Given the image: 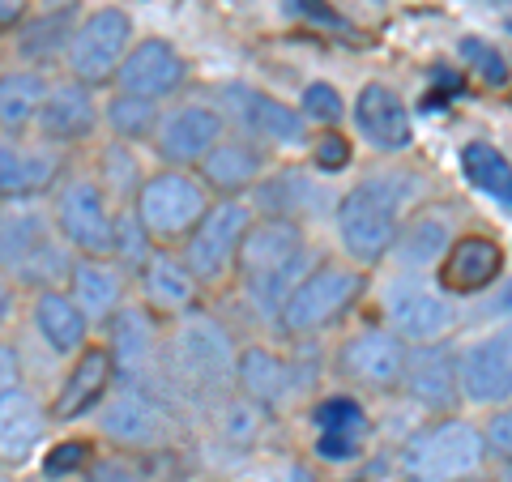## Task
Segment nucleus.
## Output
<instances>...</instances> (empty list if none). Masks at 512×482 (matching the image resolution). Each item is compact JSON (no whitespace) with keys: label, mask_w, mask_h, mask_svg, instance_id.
I'll use <instances>...</instances> for the list:
<instances>
[{"label":"nucleus","mask_w":512,"mask_h":482,"mask_svg":"<svg viewBox=\"0 0 512 482\" xmlns=\"http://www.w3.org/2000/svg\"><path fill=\"white\" fill-rule=\"evenodd\" d=\"M487 457L483 427L466 419H436L419 427L402 448V478L406 482H453L461 474H478Z\"/></svg>","instance_id":"4"},{"label":"nucleus","mask_w":512,"mask_h":482,"mask_svg":"<svg viewBox=\"0 0 512 482\" xmlns=\"http://www.w3.org/2000/svg\"><path fill=\"white\" fill-rule=\"evenodd\" d=\"M82 482H146L133 465L120 461V457H103V461H90L86 465V478Z\"/></svg>","instance_id":"45"},{"label":"nucleus","mask_w":512,"mask_h":482,"mask_svg":"<svg viewBox=\"0 0 512 482\" xmlns=\"http://www.w3.org/2000/svg\"><path fill=\"white\" fill-rule=\"evenodd\" d=\"M316 453L325 461H355L363 453L359 436H316Z\"/></svg>","instance_id":"46"},{"label":"nucleus","mask_w":512,"mask_h":482,"mask_svg":"<svg viewBox=\"0 0 512 482\" xmlns=\"http://www.w3.org/2000/svg\"><path fill=\"white\" fill-rule=\"evenodd\" d=\"M350 120H355V133L380 154H402L414 141V120L402 103V94L384 82H367L359 90L355 107H350Z\"/></svg>","instance_id":"14"},{"label":"nucleus","mask_w":512,"mask_h":482,"mask_svg":"<svg viewBox=\"0 0 512 482\" xmlns=\"http://www.w3.org/2000/svg\"><path fill=\"white\" fill-rule=\"evenodd\" d=\"M47 103V82L35 69H9L0 73V128L5 133H22L39 120Z\"/></svg>","instance_id":"32"},{"label":"nucleus","mask_w":512,"mask_h":482,"mask_svg":"<svg viewBox=\"0 0 512 482\" xmlns=\"http://www.w3.org/2000/svg\"><path fill=\"white\" fill-rule=\"evenodd\" d=\"M111 376H116V355L103 346H86L82 355H77L69 380H64L60 397L52 401V419L73 423V419H82V414H90L94 406H103Z\"/></svg>","instance_id":"22"},{"label":"nucleus","mask_w":512,"mask_h":482,"mask_svg":"<svg viewBox=\"0 0 512 482\" xmlns=\"http://www.w3.org/2000/svg\"><path fill=\"white\" fill-rule=\"evenodd\" d=\"M90 465V444L86 440H64L52 444V453L43 457V474L47 478H69V474H86Z\"/></svg>","instance_id":"40"},{"label":"nucleus","mask_w":512,"mask_h":482,"mask_svg":"<svg viewBox=\"0 0 512 482\" xmlns=\"http://www.w3.org/2000/svg\"><path fill=\"white\" fill-rule=\"evenodd\" d=\"M312 163L325 171V175H338V171H346L350 167V141L346 137H338V133H325L312 146Z\"/></svg>","instance_id":"44"},{"label":"nucleus","mask_w":512,"mask_h":482,"mask_svg":"<svg viewBox=\"0 0 512 482\" xmlns=\"http://www.w3.org/2000/svg\"><path fill=\"white\" fill-rule=\"evenodd\" d=\"M9 316V282H5V273H0V320Z\"/></svg>","instance_id":"50"},{"label":"nucleus","mask_w":512,"mask_h":482,"mask_svg":"<svg viewBox=\"0 0 512 482\" xmlns=\"http://www.w3.org/2000/svg\"><path fill=\"white\" fill-rule=\"evenodd\" d=\"M384 320L389 329L402 337V342H440V337L453 329V303H448L440 291L414 282V278H397L389 291H384Z\"/></svg>","instance_id":"12"},{"label":"nucleus","mask_w":512,"mask_h":482,"mask_svg":"<svg viewBox=\"0 0 512 482\" xmlns=\"http://www.w3.org/2000/svg\"><path fill=\"white\" fill-rule=\"evenodd\" d=\"M235 384H239V393L256 401L261 410H274L286 401V393H291V367H286V359H278L274 350L248 346L244 355L235 359Z\"/></svg>","instance_id":"26"},{"label":"nucleus","mask_w":512,"mask_h":482,"mask_svg":"<svg viewBox=\"0 0 512 482\" xmlns=\"http://www.w3.org/2000/svg\"><path fill=\"white\" fill-rule=\"evenodd\" d=\"M406 184L393 175H372L338 201V239L355 265H380L393 252L397 231H402Z\"/></svg>","instance_id":"2"},{"label":"nucleus","mask_w":512,"mask_h":482,"mask_svg":"<svg viewBox=\"0 0 512 482\" xmlns=\"http://www.w3.org/2000/svg\"><path fill=\"white\" fill-rule=\"evenodd\" d=\"M137 163H133V154H128L120 141L116 146H107L103 150V180H107V188L111 192H133L137 197V188H141V180H137Z\"/></svg>","instance_id":"41"},{"label":"nucleus","mask_w":512,"mask_h":482,"mask_svg":"<svg viewBox=\"0 0 512 482\" xmlns=\"http://www.w3.org/2000/svg\"><path fill=\"white\" fill-rule=\"evenodd\" d=\"M453 227L440 218V214H423L414 218L410 227L397 231V244H393V256L410 269H427V265H440L444 252L453 248Z\"/></svg>","instance_id":"33"},{"label":"nucleus","mask_w":512,"mask_h":482,"mask_svg":"<svg viewBox=\"0 0 512 482\" xmlns=\"http://www.w3.org/2000/svg\"><path fill=\"white\" fill-rule=\"evenodd\" d=\"M363 286L367 278L359 273V265H320L312 273H303L299 286L278 308V329L303 337L333 325L342 312H350L363 299Z\"/></svg>","instance_id":"6"},{"label":"nucleus","mask_w":512,"mask_h":482,"mask_svg":"<svg viewBox=\"0 0 512 482\" xmlns=\"http://www.w3.org/2000/svg\"><path fill=\"white\" fill-rule=\"evenodd\" d=\"M227 107L239 116V124L248 128L252 137H265L274 146H303L308 141V120L303 111H291L286 103L269 99V94L252 90V86H227Z\"/></svg>","instance_id":"19"},{"label":"nucleus","mask_w":512,"mask_h":482,"mask_svg":"<svg viewBox=\"0 0 512 482\" xmlns=\"http://www.w3.org/2000/svg\"><path fill=\"white\" fill-rule=\"evenodd\" d=\"M504 273V248L487 235H461L440 261V282L453 295H478L500 282Z\"/></svg>","instance_id":"20"},{"label":"nucleus","mask_w":512,"mask_h":482,"mask_svg":"<svg viewBox=\"0 0 512 482\" xmlns=\"http://www.w3.org/2000/svg\"><path fill=\"white\" fill-rule=\"evenodd\" d=\"M184 77H188V64L167 39H141L124 56L116 82L120 90L141 94V99H167V94L184 86Z\"/></svg>","instance_id":"17"},{"label":"nucleus","mask_w":512,"mask_h":482,"mask_svg":"<svg viewBox=\"0 0 512 482\" xmlns=\"http://www.w3.org/2000/svg\"><path fill=\"white\" fill-rule=\"evenodd\" d=\"M158 99H141V94H128L120 90L116 99L107 103V124L116 128L120 141H141V137H154L158 133Z\"/></svg>","instance_id":"34"},{"label":"nucleus","mask_w":512,"mask_h":482,"mask_svg":"<svg viewBox=\"0 0 512 482\" xmlns=\"http://www.w3.org/2000/svg\"><path fill=\"white\" fill-rule=\"evenodd\" d=\"M56 227L82 256L116 252V214L103 184L94 180H69L56 192Z\"/></svg>","instance_id":"10"},{"label":"nucleus","mask_w":512,"mask_h":482,"mask_svg":"<svg viewBox=\"0 0 512 482\" xmlns=\"http://www.w3.org/2000/svg\"><path fill=\"white\" fill-rule=\"evenodd\" d=\"M133 52V18L124 9H94L69 39V73L86 86H99L120 73Z\"/></svg>","instance_id":"9"},{"label":"nucleus","mask_w":512,"mask_h":482,"mask_svg":"<svg viewBox=\"0 0 512 482\" xmlns=\"http://www.w3.org/2000/svg\"><path fill=\"white\" fill-rule=\"evenodd\" d=\"M60 171V158L52 150L18 146V141H0V197L5 201H26L52 188Z\"/></svg>","instance_id":"23"},{"label":"nucleus","mask_w":512,"mask_h":482,"mask_svg":"<svg viewBox=\"0 0 512 482\" xmlns=\"http://www.w3.org/2000/svg\"><path fill=\"white\" fill-rule=\"evenodd\" d=\"M483 440H487V457L512 461V401H504L500 410H491V419L483 427Z\"/></svg>","instance_id":"42"},{"label":"nucleus","mask_w":512,"mask_h":482,"mask_svg":"<svg viewBox=\"0 0 512 482\" xmlns=\"http://www.w3.org/2000/svg\"><path fill=\"white\" fill-rule=\"evenodd\" d=\"M69 295L90 320L111 316L120 308V295H124L120 269L107 265L103 256H82V261H73V269H69Z\"/></svg>","instance_id":"27"},{"label":"nucleus","mask_w":512,"mask_h":482,"mask_svg":"<svg viewBox=\"0 0 512 482\" xmlns=\"http://www.w3.org/2000/svg\"><path fill=\"white\" fill-rule=\"evenodd\" d=\"M116 252H120V261H146L150 256V235L137 222V214L116 218Z\"/></svg>","instance_id":"43"},{"label":"nucleus","mask_w":512,"mask_h":482,"mask_svg":"<svg viewBox=\"0 0 512 482\" xmlns=\"http://www.w3.org/2000/svg\"><path fill=\"white\" fill-rule=\"evenodd\" d=\"M410 342H402L393 329H363L346 337L338 350V372L342 380L359 384L367 393H393L406 380Z\"/></svg>","instance_id":"11"},{"label":"nucleus","mask_w":512,"mask_h":482,"mask_svg":"<svg viewBox=\"0 0 512 482\" xmlns=\"http://www.w3.org/2000/svg\"><path fill=\"white\" fill-rule=\"evenodd\" d=\"M222 133H227V128H222V111L201 107V103H184V107H171L167 116L158 120L154 146L171 167H192V163L201 167V158L218 146Z\"/></svg>","instance_id":"15"},{"label":"nucleus","mask_w":512,"mask_h":482,"mask_svg":"<svg viewBox=\"0 0 512 482\" xmlns=\"http://www.w3.org/2000/svg\"><path fill=\"white\" fill-rule=\"evenodd\" d=\"M252 210L239 205L231 197H222L218 205L205 210V218L197 222V231L184 239V265L192 269L197 282H222L239 261V244L252 227Z\"/></svg>","instance_id":"8"},{"label":"nucleus","mask_w":512,"mask_h":482,"mask_svg":"<svg viewBox=\"0 0 512 482\" xmlns=\"http://www.w3.org/2000/svg\"><path fill=\"white\" fill-rule=\"evenodd\" d=\"M205 482H210V478H205Z\"/></svg>","instance_id":"55"},{"label":"nucleus","mask_w":512,"mask_h":482,"mask_svg":"<svg viewBox=\"0 0 512 482\" xmlns=\"http://www.w3.org/2000/svg\"><path fill=\"white\" fill-rule=\"evenodd\" d=\"M487 316H504V320H512V278H500L495 282V291L487 295Z\"/></svg>","instance_id":"48"},{"label":"nucleus","mask_w":512,"mask_h":482,"mask_svg":"<svg viewBox=\"0 0 512 482\" xmlns=\"http://www.w3.org/2000/svg\"><path fill=\"white\" fill-rule=\"evenodd\" d=\"M99 427H103V436H111L116 444H163L171 431V419H167L163 401H154L146 389L128 384V389L103 401Z\"/></svg>","instance_id":"18"},{"label":"nucleus","mask_w":512,"mask_h":482,"mask_svg":"<svg viewBox=\"0 0 512 482\" xmlns=\"http://www.w3.org/2000/svg\"><path fill=\"white\" fill-rule=\"evenodd\" d=\"M308 265V244H303V227L291 218H261L252 222L244 244H239L235 273L244 282V295L261 312H274L286 303V295L299 286V273Z\"/></svg>","instance_id":"1"},{"label":"nucleus","mask_w":512,"mask_h":482,"mask_svg":"<svg viewBox=\"0 0 512 482\" xmlns=\"http://www.w3.org/2000/svg\"><path fill=\"white\" fill-rule=\"evenodd\" d=\"M402 389L427 410H453L461 393V355L448 342H423L410 350Z\"/></svg>","instance_id":"16"},{"label":"nucleus","mask_w":512,"mask_h":482,"mask_svg":"<svg viewBox=\"0 0 512 482\" xmlns=\"http://www.w3.org/2000/svg\"><path fill=\"white\" fill-rule=\"evenodd\" d=\"M22 9H26V0H0V30H13L22 22Z\"/></svg>","instance_id":"49"},{"label":"nucleus","mask_w":512,"mask_h":482,"mask_svg":"<svg viewBox=\"0 0 512 482\" xmlns=\"http://www.w3.org/2000/svg\"><path fill=\"white\" fill-rule=\"evenodd\" d=\"M461 393L474 406L512 401V325L491 329L461 350Z\"/></svg>","instance_id":"13"},{"label":"nucleus","mask_w":512,"mask_h":482,"mask_svg":"<svg viewBox=\"0 0 512 482\" xmlns=\"http://www.w3.org/2000/svg\"><path fill=\"white\" fill-rule=\"evenodd\" d=\"M453 482H491V478H478V474H461V478H453Z\"/></svg>","instance_id":"52"},{"label":"nucleus","mask_w":512,"mask_h":482,"mask_svg":"<svg viewBox=\"0 0 512 482\" xmlns=\"http://www.w3.org/2000/svg\"><path fill=\"white\" fill-rule=\"evenodd\" d=\"M338 482H359V478H338Z\"/></svg>","instance_id":"53"},{"label":"nucleus","mask_w":512,"mask_h":482,"mask_svg":"<svg viewBox=\"0 0 512 482\" xmlns=\"http://www.w3.org/2000/svg\"><path fill=\"white\" fill-rule=\"evenodd\" d=\"M141 286H146L150 308L158 312H188L197 303V278L184 265V256H175L167 248H154L141 261Z\"/></svg>","instance_id":"24"},{"label":"nucleus","mask_w":512,"mask_h":482,"mask_svg":"<svg viewBox=\"0 0 512 482\" xmlns=\"http://www.w3.org/2000/svg\"><path fill=\"white\" fill-rule=\"evenodd\" d=\"M210 210V188L192 180L188 171H158L150 180H141L133 197V214L146 227L150 244H184L197 231V222Z\"/></svg>","instance_id":"5"},{"label":"nucleus","mask_w":512,"mask_h":482,"mask_svg":"<svg viewBox=\"0 0 512 482\" xmlns=\"http://www.w3.org/2000/svg\"><path fill=\"white\" fill-rule=\"evenodd\" d=\"M457 56H461V64L466 69H474L478 77H483L487 86H508V60L495 52V43H487V39H478V35H466L457 43Z\"/></svg>","instance_id":"37"},{"label":"nucleus","mask_w":512,"mask_h":482,"mask_svg":"<svg viewBox=\"0 0 512 482\" xmlns=\"http://www.w3.org/2000/svg\"><path fill=\"white\" fill-rule=\"evenodd\" d=\"M167 367L171 376L192 393H218L227 376H235V359H231V337L222 325L205 316H192L188 325L171 337L167 350Z\"/></svg>","instance_id":"7"},{"label":"nucleus","mask_w":512,"mask_h":482,"mask_svg":"<svg viewBox=\"0 0 512 482\" xmlns=\"http://www.w3.org/2000/svg\"><path fill=\"white\" fill-rule=\"evenodd\" d=\"M69 18H73V13L64 9V13H56V18H43L39 26H30V35L22 39V52H26V56H35V60H47V56H52L56 47L64 43V35L73 39Z\"/></svg>","instance_id":"38"},{"label":"nucleus","mask_w":512,"mask_h":482,"mask_svg":"<svg viewBox=\"0 0 512 482\" xmlns=\"http://www.w3.org/2000/svg\"><path fill=\"white\" fill-rule=\"evenodd\" d=\"M111 355H116V363L120 367H141L150 359V350H154V329H150V320H146V312H120V320H116V329H111Z\"/></svg>","instance_id":"35"},{"label":"nucleus","mask_w":512,"mask_h":482,"mask_svg":"<svg viewBox=\"0 0 512 482\" xmlns=\"http://www.w3.org/2000/svg\"><path fill=\"white\" fill-rule=\"evenodd\" d=\"M261 167H265V158L256 146L222 137L218 146L201 158V184L210 192H222V197H235V192H244L261 180Z\"/></svg>","instance_id":"25"},{"label":"nucleus","mask_w":512,"mask_h":482,"mask_svg":"<svg viewBox=\"0 0 512 482\" xmlns=\"http://www.w3.org/2000/svg\"><path fill=\"white\" fill-rule=\"evenodd\" d=\"M43 406L26 389H13L0 401V461H26L43 440Z\"/></svg>","instance_id":"28"},{"label":"nucleus","mask_w":512,"mask_h":482,"mask_svg":"<svg viewBox=\"0 0 512 482\" xmlns=\"http://www.w3.org/2000/svg\"><path fill=\"white\" fill-rule=\"evenodd\" d=\"M35 329L56 355H73V350L86 346V329H90V316L77 308L73 295H60V291H39L35 299Z\"/></svg>","instance_id":"29"},{"label":"nucleus","mask_w":512,"mask_h":482,"mask_svg":"<svg viewBox=\"0 0 512 482\" xmlns=\"http://www.w3.org/2000/svg\"><path fill=\"white\" fill-rule=\"evenodd\" d=\"M256 201H261V210L269 218H308V214H320V205H325V192L312 175L303 171H278L274 180H265L256 188Z\"/></svg>","instance_id":"30"},{"label":"nucleus","mask_w":512,"mask_h":482,"mask_svg":"<svg viewBox=\"0 0 512 482\" xmlns=\"http://www.w3.org/2000/svg\"><path fill=\"white\" fill-rule=\"evenodd\" d=\"M39 137L47 146H73L94 133L99 124V107H94V94L86 82H64V86H52L47 90V103L39 111Z\"/></svg>","instance_id":"21"},{"label":"nucleus","mask_w":512,"mask_h":482,"mask_svg":"<svg viewBox=\"0 0 512 482\" xmlns=\"http://www.w3.org/2000/svg\"><path fill=\"white\" fill-rule=\"evenodd\" d=\"M299 111H303V120H316V124H338L346 116V107H342V94L333 90L329 82H312L308 90H303V99H299Z\"/></svg>","instance_id":"39"},{"label":"nucleus","mask_w":512,"mask_h":482,"mask_svg":"<svg viewBox=\"0 0 512 482\" xmlns=\"http://www.w3.org/2000/svg\"><path fill=\"white\" fill-rule=\"evenodd\" d=\"M461 171L487 201L512 214V163L504 150H495L491 141H470V146H461Z\"/></svg>","instance_id":"31"},{"label":"nucleus","mask_w":512,"mask_h":482,"mask_svg":"<svg viewBox=\"0 0 512 482\" xmlns=\"http://www.w3.org/2000/svg\"><path fill=\"white\" fill-rule=\"evenodd\" d=\"M0 482H9V478H5V474H0Z\"/></svg>","instance_id":"54"},{"label":"nucleus","mask_w":512,"mask_h":482,"mask_svg":"<svg viewBox=\"0 0 512 482\" xmlns=\"http://www.w3.org/2000/svg\"><path fill=\"white\" fill-rule=\"evenodd\" d=\"M500 482H512V461H500Z\"/></svg>","instance_id":"51"},{"label":"nucleus","mask_w":512,"mask_h":482,"mask_svg":"<svg viewBox=\"0 0 512 482\" xmlns=\"http://www.w3.org/2000/svg\"><path fill=\"white\" fill-rule=\"evenodd\" d=\"M22 359L13 346H0V401H5L13 389H22Z\"/></svg>","instance_id":"47"},{"label":"nucleus","mask_w":512,"mask_h":482,"mask_svg":"<svg viewBox=\"0 0 512 482\" xmlns=\"http://www.w3.org/2000/svg\"><path fill=\"white\" fill-rule=\"evenodd\" d=\"M64 244L69 239L35 205H5L0 210V273L9 282L47 286L60 273H69L73 261Z\"/></svg>","instance_id":"3"},{"label":"nucleus","mask_w":512,"mask_h":482,"mask_svg":"<svg viewBox=\"0 0 512 482\" xmlns=\"http://www.w3.org/2000/svg\"><path fill=\"white\" fill-rule=\"evenodd\" d=\"M312 419H316L320 436H359L363 440V431H367V414L359 401H350V397H325Z\"/></svg>","instance_id":"36"}]
</instances>
